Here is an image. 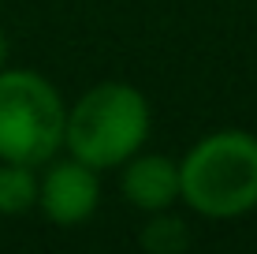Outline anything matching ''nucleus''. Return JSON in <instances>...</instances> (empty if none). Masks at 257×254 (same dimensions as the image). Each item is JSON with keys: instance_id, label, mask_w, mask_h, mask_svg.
Instances as JSON below:
<instances>
[{"instance_id": "1", "label": "nucleus", "mask_w": 257, "mask_h": 254, "mask_svg": "<svg viewBox=\"0 0 257 254\" xmlns=\"http://www.w3.org/2000/svg\"><path fill=\"white\" fill-rule=\"evenodd\" d=\"M179 198L209 221L257 209V135L224 127L198 138L179 161Z\"/></svg>"}, {"instance_id": "2", "label": "nucleus", "mask_w": 257, "mask_h": 254, "mask_svg": "<svg viewBox=\"0 0 257 254\" xmlns=\"http://www.w3.org/2000/svg\"><path fill=\"white\" fill-rule=\"evenodd\" d=\"M149 138V101L131 82H97L67 109L64 146L90 168H119Z\"/></svg>"}, {"instance_id": "3", "label": "nucleus", "mask_w": 257, "mask_h": 254, "mask_svg": "<svg viewBox=\"0 0 257 254\" xmlns=\"http://www.w3.org/2000/svg\"><path fill=\"white\" fill-rule=\"evenodd\" d=\"M67 105L45 75L0 67V161L49 164L64 150Z\"/></svg>"}, {"instance_id": "4", "label": "nucleus", "mask_w": 257, "mask_h": 254, "mask_svg": "<svg viewBox=\"0 0 257 254\" xmlns=\"http://www.w3.org/2000/svg\"><path fill=\"white\" fill-rule=\"evenodd\" d=\"M97 202H101V180H97V168L75 161H52L45 172L38 176V209L49 217L60 228H75V224H86L97 213Z\"/></svg>"}, {"instance_id": "5", "label": "nucleus", "mask_w": 257, "mask_h": 254, "mask_svg": "<svg viewBox=\"0 0 257 254\" xmlns=\"http://www.w3.org/2000/svg\"><path fill=\"white\" fill-rule=\"evenodd\" d=\"M119 168H123L119 176L123 198L142 213H161V209H172V202H179V161L138 150Z\"/></svg>"}, {"instance_id": "6", "label": "nucleus", "mask_w": 257, "mask_h": 254, "mask_svg": "<svg viewBox=\"0 0 257 254\" xmlns=\"http://www.w3.org/2000/svg\"><path fill=\"white\" fill-rule=\"evenodd\" d=\"M38 206V172L34 164L0 161V213L19 217Z\"/></svg>"}, {"instance_id": "7", "label": "nucleus", "mask_w": 257, "mask_h": 254, "mask_svg": "<svg viewBox=\"0 0 257 254\" xmlns=\"http://www.w3.org/2000/svg\"><path fill=\"white\" fill-rule=\"evenodd\" d=\"M138 243H142L149 254H183V250L190 247V228H187V221H183V217L161 209V213H153V221L142 228Z\"/></svg>"}, {"instance_id": "8", "label": "nucleus", "mask_w": 257, "mask_h": 254, "mask_svg": "<svg viewBox=\"0 0 257 254\" xmlns=\"http://www.w3.org/2000/svg\"><path fill=\"white\" fill-rule=\"evenodd\" d=\"M8 64V38H4V30H0V67Z\"/></svg>"}]
</instances>
